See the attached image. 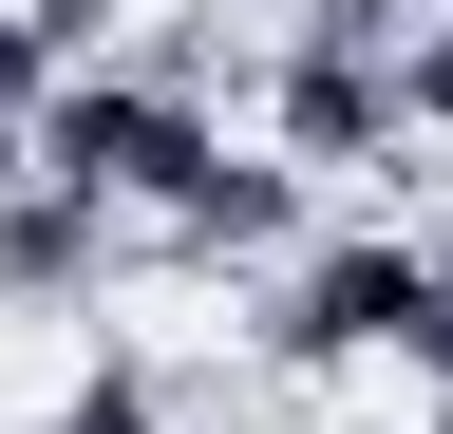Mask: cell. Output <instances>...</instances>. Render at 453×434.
I'll return each mask as SVG.
<instances>
[{"label":"cell","instance_id":"6da1fadb","mask_svg":"<svg viewBox=\"0 0 453 434\" xmlns=\"http://www.w3.org/2000/svg\"><path fill=\"white\" fill-rule=\"evenodd\" d=\"M208 151H226V133L189 114V95H151V76H76V95L38 114V171L95 189V208H189Z\"/></svg>","mask_w":453,"mask_h":434},{"label":"cell","instance_id":"7a4b0ae2","mask_svg":"<svg viewBox=\"0 0 453 434\" xmlns=\"http://www.w3.org/2000/svg\"><path fill=\"white\" fill-rule=\"evenodd\" d=\"M283 359H434V264L416 246H303L265 302Z\"/></svg>","mask_w":453,"mask_h":434},{"label":"cell","instance_id":"3957f363","mask_svg":"<svg viewBox=\"0 0 453 434\" xmlns=\"http://www.w3.org/2000/svg\"><path fill=\"white\" fill-rule=\"evenodd\" d=\"M95 264H113V208H95V189H57V171L0 189V302H76Z\"/></svg>","mask_w":453,"mask_h":434},{"label":"cell","instance_id":"277c9868","mask_svg":"<svg viewBox=\"0 0 453 434\" xmlns=\"http://www.w3.org/2000/svg\"><path fill=\"white\" fill-rule=\"evenodd\" d=\"M170 227H189L208 264H283V246H303V171H283V151H208Z\"/></svg>","mask_w":453,"mask_h":434},{"label":"cell","instance_id":"5b68a950","mask_svg":"<svg viewBox=\"0 0 453 434\" xmlns=\"http://www.w3.org/2000/svg\"><path fill=\"white\" fill-rule=\"evenodd\" d=\"M38 114H57V57H38L19 0H0V189H38Z\"/></svg>","mask_w":453,"mask_h":434},{"label":"cell","instance_id":"8992f818","mask_svg":"<svg viewBox=\"0 0 453 434\" xmlns=\"http://www.w3.org/2000/svg\"><path fill=\"white\" fill-rule=\"evenodd\" d=\"M396 114H434V133H453V19H416V57H396Z\"/></svg>","mask_w":453,"mask_h":434},{"label":"cell","instance_id":"52a82bcc","mask_svg":"<svg viewBox=\"0 0 453 434\" xmlns=\"http://www.w3.org/2000/svg\"><path fill=\"white\" fill-rule=\"evenodd\" d=\"M434 19H453V0H434Z\"/></svg>","mask_w":453,"mask_h":434}]
</instances>
